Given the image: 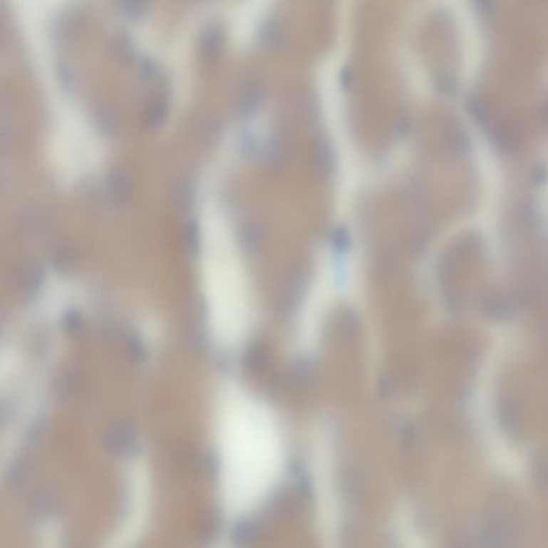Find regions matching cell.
I'll list each match as a JSON object with an SVG mask.
<instances>
[{"instance_id": "cell-1", "label": "cell", "mask_w": 548, "mask_h": 548, "mask_svg": "<svg viewBox=\"0 0 548 548\" xmlns=\"http://www.w3.org/2000/svg\"><path fill=\"white\" fill-rule=\"evenodd\" d=\"M217 443L226 502L237 511L252 509L272 490L282 468L276 418L259 400L230 392L219 407Z\"/></svg>"}, {"instance_id": "cell-2", "label": "cell", "mask_w": 548, "mask_h": 548, "mask_svg": "<svg viewBox=\"0 0 548 548\" xmlns=\"http://www.w3.org/2000/svg\"><path fill=\"white\" fill-rule=\"evenodd\" d=\"M202 270L209 323L217 340L234 344L247 330L251 315L244 268L232 251L206 256Z\"/></svg>"}, {"instance_id": "cell-3", "label": "cell", "mask_w": 548, "mask_h": 548, "mask_svg": "<svg viewBox=\"0 0 548 548\" xmlns=\"http://www.w3.org/2000/svg\"><path fill=\"white\" fill-rule=\"evenodd\" d=\"M106 197L115 205L128 202L132 193V180L129 172L123 167H113L108 170L104 181Z\"/></svg>"}, {"instance_id": "cell-4", "label": "cell", "mask_w": 548, "mask_h": 548, "mask_svg": "<svg viewBox=\"0 0 548 548\" xmlns=\"http://www.w3.org/2000/svg\"><path fill=\"white\" fill-rule=\"evenodd\" d=\"M91 123L95 131L105 138H116L121 130L118 112L108 104H100L91 112Z\"/></svg>"}, {"instance_id": "cell-5", "label": "cell", "mask_w": 548, "mask_h": 548, "mask_svg": "<svg viewBox=\"0 0 548 548\" xmlns=\"http://www.w3.org/2000/svg\"><path fill=\"white\" fill-rule=\"evenodd\" d=\"M170 101L166 95L153 97L143 110L142 123L145 129L157 131L163 127L170 116Z\"/></svg>"}, {"instance_id": "cell-6", "label": "cell", "mask_w": 548, "mask_h": 548, "mask_svg": "<svg viewBox=\"0 0 548 548\" xmlns=\"http://www.w3.org/2000/svg\"><path fill=\"white\" fill-rule=\"evenodd\" d=\"M108 52L113 61L119 65L128 66L135 63L138 57V48L131 36L125 33H117L108 42Z\"/></svg>"}, {"instance_id": "cell-7", "label": "cell", "mask_w": 548, "mask_h": 548, "mask_svg": "<svg viewBox=\"0 0 548 548\" xmlns=\"http://www.w3.org/2000/svg\"><path fill=\"white\" fill-rule=\"evenodd\" d=\"M222 31L219 27L215 24H209L200 31L198 37V48L200 54L206 61H213L217 58L221 51Z\"/></svg>"}, {"instance_id": "cell-8", "label": "cell", "mask_w": 548, "mask_h": 548, "mask_svg": "<svg viewBox=\"0 0 548 548\" xmlns=\"http://www.w3.org/2000/svg\"><path fill=\"white\" fill-rule=\"evenodd\" d=\"M170 200L179 210H190L195 202V187L189 178L180 177L170 187Z\"/></svg>"}, {"instance_id": "cell-9", "label": "cell", "mask_w": 548, "mask_h": 548, "mask_svg": "<svg viewBox=\"0 0 548 548\" xmlns=\"http://www.w3.org/2000/svg\"><path fill=\"white\" fill-rule=\"evenodd\" d=\"M135 66L136 76L144 84H153L161 78V63L155 57L149 56V55L140 57L136 61Z\"/></svg>"}, {"instance_id": "cell-10", "label": "cell", "mask_w": 548, "mask_h": 548, "mask_svg": "<svg viewBox=\"0 0 548 548\" xmlns=\"http://www.w3.org/2000/svg\"><path fill=\"white\" fill-rule=\"evenodd\" d=\"M116 8L125 20L138 22L148 14L150 3L145 0H120L117 1Z\"/></svg>"}, {"instance_id": "cell-11", "label": "cell", "mask_w": 548, "mask_h": 548, "mask_svg": "<svg viewBox=\"0 0 548 548\" xmlns=\"http://www.w3.org/2000/svg\"><path fill=\"white\" fill-rule=\"evenodd\" d=\"M76 16L70 12L59 14L53 23V33L59 39H65L74 33L78 26Z\"/></svg>"}, {"instance_id": "cell-12", "label": "cell", "mask_w": 548, "mask_h": 548, "mask_svg": "<svg viewBox=\"0 0 548 548\" xmlns=\"http://www.w3.org/2000/svg\"><path fill=\"white\" fill-rule=\"evenodd\" d=\"M55 71H56L57 78H58L59 83L63 85V88L69 91H74L76 80L71 66L68 65V63H66L63 59H59L55 65Z\"/></svg>"}]
</instances>
